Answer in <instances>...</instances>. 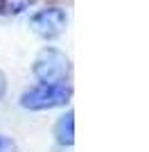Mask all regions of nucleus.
Instances as JSON below:
<instances>
[{
	"label": "nucleus",
	"mask_w": 149,
	"mask_h": 152,
	"mask_svg": "<svg viewBox=\"0 0 149 152\" xmlns=\"http://www.w3.org/2000/svg\"><path fill=\"white\" fill-rule=\"evenodd\" d=\"M66 27H68V12L63 7H45L30 16V30L45 41L61 37Z\"/></svg>",
	"instance_id": "3"
},
{
	"label": "nucleus",
	"mask_w": 149,
	"mask_h": 152,
	"mask_svg": "<svg viewBox=\"0 0 149 152\" xmlns=\"http://www.w3.org/2000/svg\"><path fill=\"white\" fill-rule=\"evenodd\" d=\"M32 73L38 80V84H66L70 75V59L66 57V52L48 45L38 50Z\"/></svg>",
	"instance_id": "1"
},
{
	"label": "nucleus",
	"mask_w": 149,
	"mask_h": 152,
	"mask_svg": "<svg viewBox=\"0 0 149 152\" xmlns=\"http://www.w3.org/2000/svg\"><path fill=\"white\" fill-rule=\"evenodd\" d=\"M54 136L61 145H72L74 143V121L72 111H66L63 116H59V121L54 125Z\"/></svg>",
	"instance_id": "4"
},
{
	"label": "nucleus",
	"mask_w": 149,
	"mask_h": 152,
	"mask_svg": "<svg viewBox=\"0 0 149 152\" xmlns=\"http://www.w3.org/2000/svg\"><path fill=\"white\" fill-rule=\"evenodd\" d=\"M36 0H0V12L2 14H20L30 9Z\"/></svg>",
	"instance_id": "5"
},
{
	"label": "nucleus",
	"mask_w": 149,
	"mask_h": 152,
	"mask_svg": "<svg viewBox=\"0 0 149 152\" xmlns=\"http://www.w3.org/2000/svg\"><path fill=\"white\" fill-rule=\"evenodd\" d=\"M5 89H7V82H5V75H2V70H0V98L5 95Z\"/></svg>",
	"instance_id": "7"
},
{
	"label": "nucleus",
	"mask_w": 149,
	"mask_h": 152,
	"mask_svg": "<svg viewBox=\"0 0 149 152\" xmlns=\"http://www.w3.org/2000/svg\"><path fill=\"white\" fill-rule=\"evenodd\" d=\"M0 152H18V145L12 136L7 134H0Z\"/></svg>",
	"instance_id": "6"
},
{
	"label": "nucleus",
	"mask_w": 149,
	"mask_h": 152,
	"mask_svg": "<svg viewBox=\"0 0 149 152\" xmlns=\"http://www.w3.org/2000/svg\"><path fill=\"white\" fill-rule=\"evenodd\" d=\"M70 84H34L20 95V107L30 111H48L63 107L70 100Z\"/></svg>",
	"instance_id": "2"
}]
</instances>
